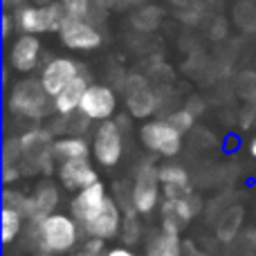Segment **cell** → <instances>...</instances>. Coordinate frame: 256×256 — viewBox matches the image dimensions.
<instances>
[{
	"mask_svg": "<svg viewBox=\"0 0 256 256\" xmlns=\"http://www.w3.org/2000/svg\"><path fill=\"white\" fill-rule=\"evenodd\" d=\"M30 232L34 234L36 250L45 256L68 254L81 240V225L70 214H52L40 222H30Z\"/></svg>",
	"mask_w": 256,
	"mask_h": 256,
	"instance_id": "6da1fadb",
	"label": "cell"
},
{
	"mask_svg": "<svg viewBox=\"0 0 256 256\" xmlns=\"http://www.w3.org/2000/svg\"><path fill=\"white\" fill-rule=\"evenodd\" d=\"M7 108L12 115L32 122L50 120L52 115H56L54 97H50L40 79H30V76L14 84V88L7 94Z\"/></svg>",
	"mask_w": 256,
	"mask_h": 256,
	"instance_id": "7a4b0ae2",
	"label": "cell"
},
{
	"mask_svg": "<svg viewBox=\"0 0 256 256\" xmlns=\"http://www.w3.org/2000/svg\"><path fill=\"white\" fill-rule=\"evenodd\" d=\"M70 18V14L66 12L58 0L50 4H25L22 9H18L14 14L16 27L22 34H48V32H61V27L66 25V20Z\"/></svg>",
	"mask_w": 256,
	"mask_h": 256,
	"instance_id": "3957f363",
	"label": "cell"
},
{
	"mask_svg": "<svg viewBox=\"0 0 256 256\" xmlns=\"http://www.w3.org/2000/svg\"><path fill=\"white\" fill-rule=\"evenodd\" d=\"M160 198H162V182H160V166L155 160L146 158L140 162L132 178L130 186V202L140 216L155 212L160 207Z\"/></svg>",
	"mask_w": 256,
	"mask_h": 256,
	"instance_id": "277c9868",
	"label": "cell"
},
{
	"mask_svg": "<svg viewBox=\"0 0 256 256\" xmlns=\"http://www.w3.org/2000/svg\"><path fill=\"white\" fill-rule=\"evenodd\" d=\"M122 92H124L128 115L135 120H150L160 110L158 92L144 72H128Z\"/></svg>",
	"mask_w": 256,
	"mask_h": 256,
	"instance_id": "5b68a950",
	"label": "cell"
},
{
	"mask_svg": "<svg viewBox=\"0 0 256 256\" xmlns=\"http://www.w3.org/2000/svg\"><path fill=\"white\" fill-rule=\"evenodd\" d=\"M182 132L173 128L166 120H148L140 128V142L144 148H148L153 155L162 158H176L182 150Z\"/></svg>",
	"mask_w": 256,
	"mask_h": 256,
	"instance_id": "8992f818",
	"label": "cell"
},
{
	"mask_svg": "<svg viewBox=\"0 0 256 256\" xmlns=\"http://www.w3.org/2000/svg\"><path fill=\"white\" fill-rule=\"evenodd\" d=\"M92 155L102 166L112 168L124 155V130L115 120L102 122L92 137Z\"/></svg>",
	"mask_w": 256,
	"mask_h": 256,
	"instance_id": "52a82bcc",
	"label": "cell"
},
{
	"mask_svg": "<svg viewBox=\"0 0 256 256\" xmlns=\"http://www.w3.org/2000/svg\"><path fill=\"white\" fill-rule=\"evenodd\" d=\"M200 209H202V202H200V198L194 191L186 196H180V198H162V204H160L162 230L180 234L198 216Z\"/></svg>",
	"mask_w": 256,
	"mask_h": 256,
	"instance_id": "ba28073f",
	"label": "cell"
},
{
	"mask_svg": "<svg viewBox=\"0 0 256 256\" xmlns=\"http://www.w3.org/2000/svg\"><path fill=\"white\" fill-rule=\"evenodd\" d=\"M79 112L90 122H108L117 112V92L106 84H90L81 99Z\"/></svg>",
	"mask_w": 256,
	"mask_h": 256,
	"instance_id": "9c48e42d",
	"label": "cell"
},
{
	"mask_svg": "<svg viewBox=\"0 0 256 256\" xmlns=\"http://www.w3.org/2000/svg\"><path fill=\"white\" fill-rule=\"evenodd\" d=\"M58 36H61V43L66 45L68 50H74V52L97 50L104 40L97 25H92V22L86 20V18H74V16L68 18L66 25L58 32Z\"/></svg>",
	"mask_w": 256,
	"mask_h": 256,
	"instance_id": "30bf717a",
	"label": "cell"
},
{
	"mask_svg": "<svg viewBox=\"0 0 256 256\" xmlns=\"http://www.w3.org/2000/svg\"><path fill=\"white\" fill-rule=\"evenodd\" d=\"M108 198H110V194H108L106 184H104V182H94L92 186H86V189L76 191V194L72 196L70 216L74 218L81 227L88 225V222L106 207Z\"/></svg>",
	"mask_w": 256,
	"mask_h": 256,
	"instance_id": "8fae6325",
	"label": "cell"
},
{
	"mask_svg": "<svg viewBox=\"0 0 256 256\" xmlns=\"http://www.w3.org/2000/svg\"><path fill=\"white\" fill-rule=\"evenodd\" d=\"M81 74H84V68L74 58L58 56L43 66V70H40V84L50 92V97H56L68 84H72Z\"/></svg>",
	"mask_w": 256,
	"mask_h": 256,
	"instance_id": "7c38bea8",
	"label": "cell"
},
{
	"mask_svg": "<svg viewBox=\"0 0 256 256\" xmlns=\"http://www.w3.org/2000/svg\"><path fill=\"white\" fill-rule=\"evenodd\" d=\"M122 225H124V212H122L120 202L115 198H108L106 207L88 222L84 225V234L88 238H102V240H112L122 234Z\"/></svg>",
	"mask_w": 256,
	"mask_h": 256,
	"instance_id": "4fadbf2b",
	"label": "cell"
},
{
	"mask_svg": "<svg viewBox=\"0 0 256 256\" xmlns=\"http://www.w3.org/2000/svg\"><path fill=\"white\" fill-rule=\"evenodd\" d=\"M40 63V40L34 34H20L9 48V68L20 74H30Z\"/></svg>",
	"mask_w": 256,
	"mask_h": 256,
	"instance_id": "5bb4252c",
	"label": "cell"
},
{
	"mask_svg": "<svg viewBox=\"0 0 256 256\" xmlns=\"http://www.w3.org/2000/svg\"><path fill=\"white\" fill-rule=\"evenodd\" d=\"M58 182L63 184V189H68L70 194L92 186L94 182H99L97 168L90 164V160H70V162L58 164Z\"/></svg>",
	"mask_w": 256,
	"mask_h": 256,
	"instance_id": "9a60e30c",
	"label": "cell"
},
{
	"mask_svg": "<svg viewBox=\"0 0 256 256\" xmlns=\"http://www.w3.org/2000/svg\"><path fill=\"white\" fill-rule=\"evenodd\" d=\"M32 212H30V222H40L48 216L56 214V207L61 202V191L54 182L45 180L32 191Z\"/></svg>",
	"mask_w": 256,
	"mask_h": 256,
	"instance_id": "2e32d148",
	"label": "cell"
},
{
	"mask_svg": "<svg viewBox=\"0 0 256 256\" xmlns=\"http://www.w3.org/2000/svg\"><path fill=\"white\" fill-rule=\"evenodd\" d=\"M160 182H162V198H180V196L191 194V178L182 164H162Z\"/></svg>",
	"mask_w": 256,
	"mask_h": 256,
	"instance_id": "e0dca14e",
	"label": "cell"
},
{
	"mask_svg": "<svg viewBox=\"0 0 256 256\" xmlns=\"http://www.w3.org/2000/svg\"><path fill=\"white\" fill-rule=\"evenodd\" d=\"M88 88H90V84H88V76L86 74L76 76L72 84H68L66 88L54 97V108H56L58 115H74V112H79L81 99H84Z\"/></svg>",
	"mask_w": 256,
	"mask_h": 256,
	"instance_id": "ac0fdd59",
	"label": "cell"
},
{
	"mask_svg": "<svg viewBox=\"0 0 256 256\" xmlns=\"http://www.w3.org/2000/svg\"><path fill=\"white\" fill-rule=\"evenodd\" d=\"M90 144L86 137L81 135H63L54 140L52 146V153L54 160L58 164L61 162H70V160H88L90 158Z\"/></svg>",
	"mask_w": 256,
	"mask_h": 256,
	"instance_id": "d6986e66",
	"label": "cell"
},
{
	"mask_svg": "<svg viewBox=\"0 0 256 256\" xmlns=\"http://www.w3.org/2000/svg\"><path fill=\"white\" fill-rule=\"evenodd\" d=\"M128 22H130V27L137 32V34H142V36L153 34V32H158L164 22V9L155 2L144 4V7H137L130 12Z\"/></svg>",
	"mask_w": 256,
	"mask_h": 256,
	"instance_id": "ffe728a7",
	"label": "cell"
},
{
	"mask_svg": "<svg viewBox=\"0 0 256 256\" xmlns=\"http://www.w3.org/2000/svg\"><path fill=\"white\" fill-rule=\"evenodd\" d=\"M144 256H184V243L180 240V234L160 230L146 240Z\"/></svg>",
	"mask_w": 256,
	"mask_h": 256,
	"instance_id": "44dd1931",
	"label": "cell"
},
{
	"mask_svg": "<svg viewBox=\"0 0 256 256\" xmlns=\"http://www.w3.org/2000/svg\"><path fill=\"white\" fill-rule=\"evenodd\" d=\"M232 22L240 34H256V0H234Z\"/></svg>",
	"mask_w": 256,
	"mask_h": 256,
	"instance_id": "7402d4cb",
	"label": "cell"
},
{
	"mask_svg": "<svg viewBox=\"0 0 256 256\" xmlns=\"http://www.w3.org/2000/svg\"><path fill=\"white\" fill-rule=\"evenodd\" d=\"M240 222H243V209H240V207H230L220 216V220H218V225H216L218 238H220L222 243L234 240L236 232L240 230Z\"/></svg>",
	"mask_w": 256,
	"mask_h": 256,
	"instance_id": "603a6c76",
	"label": "cell"
},
{
	"mask_svg": "<svg viewBox=\"0 0 256 256\" xmlns=\"http://www.w3.org/2000/svg\"><path fill=\"white\" fill-rule=\"evenodd\" d=\"M25 220L27 218L22 216V214L2 207V222H0V225H2V245H12L14 240L22 234V230H25Z\"/></svg>",
	"mask_w": 256,
	"mask_h": 256,
	"instance_id": "cb8c5ba5",
	"label": "cell"
},
{
	"mask_svg": "<svg viewBox=\"0 0 256 256\" xmlns=\"http://www.w3.org/2000/svg\"><path fill=\"white\" fill-rule=\"evenodd\" d=\"M232 86H234L236 97L252 104L256 99V70H238L232 79Z\"/></svg>",
	"mask_w": 256,
	"mask_h": 256,
	"instance_id": "d4e9b609",
	"label": "cell"
},
{
	"mask_svg": "<svg viewBox=\"0 0 256 256\" xmlns=\"http://www.w3.org/2000/svg\"><path fill=\"white\" fill-rule=\"evenodd\" d=\"M207 18H209V14H207V2H204V0H194L191 4L178 9V20L186 27H198V25H202Z\"/></svg>",
	"mask_w": 256,
	"mask_h": 256,
	"instance_id": "484cf974",
	"label": "cell"
},
{
	"mask_svg": "<svg viewBox=\"0 0 256 256\" xmlns=\"http://www.w3.org/2000/svg\"><path fill=\"white\" fill-rule=\"evenodd\" d=\"M2 207L14 209V212L22 214V216H25L27 220H30L32 196H27L25 191H20V189H12V186H7V189L2 191Z\"/></svg>",
	"mask_w": 256,
	"mask_h": 256,
	"instance_id": "4316f807",
	"label": "cell"
},
{
	"mask_svg": "<svg viewBox=\"0 0 256 256\" xmlns=\"http://www.w3.org/2000/svg\"><path fill=\"white\" fill-rule=\"evenodd\" d=\"M122 240L126 245H135L142 238V222H140V214L135 209H126L124 212V225H122Z\"/></svg>",
	"mask_w": 256,
	"mask_h": 256,
	"instance_id": "83f0119b",
	"label": "cell"
},
{
	"mask_svg": "<svg viewBox=\"0 0 256 256\" xmlns=\"http://www.w3.org/2000/svg\"><path fill=\"white\" fill-rule=\"evenodd\" d=\"M204 32L214 43H222L230 36V20L220 14H209V18L204 20Z\"/></svg>",
	"mask_w": 256,
	"mask_h": 256,
	"instance_id": "f1b7e54d",
	"label": "cell"
},
{
	"mask_svg": "<svg viewBox=\"0 0 256 256\" xmlns=\"http://www.w3.org/2000/svg\"><path fill=\"white\" fill-rule=\"evenodd\" d=\"M164 120L168 122L173 128H178V130L182 132V135H186V132H191L194 130V126H196V115L191 110H186L184 106H178V108H173L171 112H168Z\"/></svg>",
	"mask_w": 256,
	"mask_h": 256,
	"instance_id": "f546056e",
	"label": "cell"
},
{
	"mask_svg": "<svg viewBox=\"0 0 256 256\" xmlns=\"http://www.w3.org/2000/svg\"><path fill=\"white\" fill-rule=\"evenodd\" d=\"M2 164H22L20 137H7L2 144Z\"/></svg>",
	"mask_w": 256,
	"mask_h": 256,
	"instance_id": "4dcf8cb0",
	"label": "cell"
},
{
	"mask_svg": "<svg viewBox=\"0 0 256 256\" xmlns=\"http://www.w3.org/2000/svg\"><path fill=\"white\" fill-rule=\"evenodd\" d=\"M66 7V12L74 18H86L92 7V0H58Z\"/></svg>",
	"mask_w": 256,
	"mask_h": 256,
	"instance_id": "1f68e13d",
	"label": "cell"
},
{
	"mask_svg": "<svg viewBox=\"0 0 256 256\" xmlns=\"http://www.w3.org/2000/svg\"><path fill=\"white\" fill-rule=\"evenodd\" d=\"M22 178V166L20 164H2V182L4 184H14Z\"/></svg>",
	"mask_w": 256,
	"mask_h": 256,
	"instance_id": "d6a6232c",
	"label": "cell"
},
{
	"mask_svg": "<svg viewBox=\"0 0 256 256\" xmlns=\"http://www.w3.org/2000/svg\"><path fill=\"white\" fill-rule=\"evenodd\" d=\"M184 108L194 112L196 117H200V115H204V110H207V102H204V97H200V94H191V97L186 99Z\"/></svg>",
	"mask_w": 256,
	"mask_h": 256,
	"instance_id": "836d02e7",
	"label": "cell"
},
{
	"mask_svg": "<svg viewBox=\"0 0 256 256\" xmlns=\"http://www.w3.org/2000/svg\"><path fill=\"white\" fill-rule=\"evenodd\" d=\"M84 250H86V252H90L92 256H104L108 252V250H106V240H102V238H86Z\"/></svg>",
	"mask_w": 256,
	"mask_h": 256,
	"instance_id": "e575fe53",
	"label": "cell"
},
{
	"mask_svg": "<svg viewBox=\"0 0 256 256\" xmlns=\"http://www.w3.org/2000/svg\"><path fill=\"white\" fill-rule=\"evenodd\" d=\"M14 25H16L14 16H12L9 12H4L2 16H0V36H2V38H9V34H12Z\"/></svg>",
	"mask_w": 256,
	"mask_h": 256,
	"instance_id": "d590c367",
	"label": "cell"
},
{
	"mask_svg": "<svg viewBox=\"0 0 256 256\" xmlns=\"http://www.w3.org/2000/svg\"><path fill=\"white\" fill-rule=\"evenodd\" d=\"M254 122H256V108L252 104H248L243 108V112H240V124H243V128H250V126H254Z\"/></svg>",
	"mask_w": 256,
	"mask_h": 256,
	"instance_id": "8d00e7d4",
	"label": "cell"
},
{
	"mask_svg": "<svg viewBox=\"0 0 256 256\" xmlns=\"http://www.w3.org/2000/svg\"><path fill=\"white\" fill-rule=\"evenodd\" d=\"M92 2L99 4L102 9H106V12H112V9L126 7V0H92Z\"/></svg>",
	"mask_w": 256,
	"mask_h": 256,
	"instance_id": "74e56055",
	"label": "cell"
},
{
	"mask_svg": "<svg viewBox=\"0 0 256 256\" xmlns=\"http://www.w3.org/2000/svg\"><path fill=\"white\" fill-rule=\"evenodd\" d=\"M104 256H137L128 245H120V248H110Z\"/></svg>",
	"mask_w": 256,
	"mask_h": 256,
	"instance_id": "f35d334b",
	"label": "cell"
},
{
	"mask_svg": "<svg viewBox=\"0 0 256 256\" xmlns=\"http://www.w3.org/2000/svg\"><path fill=\"white\" fill-rule=\"evenodd\" d=\"M184 256H207V254L196 248L194 243H184Z\"/></svg>",
	"mask_w": 256,
	"mask_h": 256,
	"instance_id": "ab89813d",
	"label": "cell"
},
{
	"mask_svg": "<svg viewBox=\"0 0 256 256\" xmlns=\"http://www.w3.org/2000/svg\"><path fill=\"white\" fill-rule=\"evenodd\" d=\"M2 7L4 9H22L25 7V0H2Z\"/></svg>",
	"mask_w": 256,
	"mask_h": 256,
	"instance_id": "60d3db41",
	"label": "cell"
},
{
	"mask_svg": "<svg viewBox=\"0 0 256 256\" xmlns=\"http://www.w3.org/2000/svg\"><path fill=\"white\" fill-rule=\"evenodd\" d=\"M153 0H126V7H132V9H137V7H144V4H150Z\"/></svg>",
	"mask_w": 256,
	"mask_h": 256,
	"instance_id": "b9f144b4",
	"label": "cell"
},
{
	"mask_svg": "<svg viewBox=\"0 0 256 256\" xmlns=\"http://www.w3.org/2000/svg\"><path fill=\"white\" fill-rule=\"evenodd\" d=\"M117 124H120V128H122V130H126V128L128 126H130V117H126V115H120V117H117Z\"/></svg>",
	"mask_w": 256,
	"mask_h": 256,
	"instance_id": "7bdbcfd3",
	"label": "cell"
},
{
	"mask_svg": "<svg viewBox=\"0 0 256 256\" xmlns=\"http://www.w3.org/2000/svg\"><path fill=\"white\" fill-rule=\"evenodd\" d=\"M250 155H252V158H256V137L252 142H250Z\"/></svg>",
	"mask_w": 256,
	"mask_h": 256,
	"instance_id": "ee69618b",
	"label": "cell"
},
{
	"mask_svg": "<svg viewBox=\"0 0 256 256\" xmlns=\"http://www.w3.org/2000/svg\"><path fill=\"white\" fill-rule=\"evenodd\" d=\"M50 2H54V0H34V4H50Z\"/></svg>",
	"mask_w": 256,
	"mask_h": 256,
	"instance_id": "f6af8a7d",
	"label": "cell"
},
{
	"mask_svg": "<svg viewBox=\"0 0 256 256\" xmlns=\"http://www.w3.org/2000/svg\"><path fill=\"white\" fill-rule=\"evenodd\" d=\"M74 256H92V254H90V252H86V250H81V252H76Z\"/></svg>",
	"mask_w": 256,
	"mask_h": 256,
	"instance_id": "bcb514c9",
	"label": "cell"
},
{
	"mask_svg": "<svg viewBox=\"0 0 256 256\" xmlns=\"http://www.w3.org/2000/svg\"><path fill=\"white\" fill-rule=\"evenodd\" d=\"M252 106H254V108H256V99H254V102H252Z\"/></svg>",
	"mask_w": 256,
	"mask_h": 256,
	"instance_id": "7dc6e473",
	"label": "cell"
}]
</instances>
